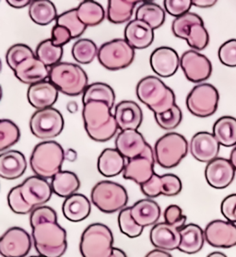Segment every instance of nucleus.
<instances>
[{"mask_svg":"<svg viewBox=\"0 0 236 257\" xmlns=\"http://www.w3.org/2000/svg\"><path fill=\"white\" fill-rule=\"evenodd\" d=\"M49 81L57 90L68 96H78L84 93L89 86V78L81 67L72 64L60 62L50 68Z\"/></svg>","mask_w":236,"mask_h":257,"instance_id":"39448f33","label":"nucleus"},{"mask_svg":"<svg viewBox=\"0 0 236 257\" xmlns=\"http://www.w3.org/2000/svg\"><path fill=\"white\" fill-rule=\"evenodd\" d=\"M220 211L227 220L236 223V194L225 197L220 205Z\"/></svg>","mask_w":236,"mask_h":257,"instance_id":"5fc2aeb1","label":"nucleus"},{"mask_svg":"<svg viewBox=\"0 0 236 257\" xmlns=\"http://www.w3.org/2000/svg\"><path fill=\"white\" fill-rule=\"evenodd\" d=\"M66 158L65 151L56 141H45L35 146L30 159V165L35 175L52 179L61 172Z\"/></svg>","mask_w":236,"mask_h":257,"instance_id":"20e7f679","label":"nucleus"},{"mask_svg":"<svg viewBox=\"0 0 236 257\" xmlns=\"http://www.w3.org/2000/svg\"><path fill=\"white\" fill-rule=\"evenodd\" d=\"M126 158L116 149H105L98 158L99 173L105 177H113L124 172Z\"/></svg>","mask_w":236,"mask_h":257,"instance_id":"c756f323","label":"nucleus"},{"mask_svg":"<svg viewBox=\"0 0 236 257\" xmlns=\"http://www.w3.org/2000/svg\"><path fill=\"white\" fill-rule=\"evenodd\" d=\"M45 221H57V215L56 211L50 207H34V210L32 211L31 217H30V223L32 228Z\"/></svg>","mask_w":236,"mask_h":257,"instance_id":"3c124183","label":"nucleus"},{"mask_svg":"<svg viewBox=\"0 0 236 257\" xmlns=\"http://www.w3.org/2000/svg\"><path fill=\"white\" fill-rule=\"evenodd\" d=\"M140 3L134 0H109L107 18L114 24H122L130 21L136 5Z\"/></svg>","mask_w":236,"mask_h":257,"instance_id":"f704fd0d","label":"nucleus"},{"mask_svg":"<svg viewBox=\"0 0 236 257\" xmlns=\"http://www.w3.org/2000/svg\"><path fill=\"white\" fill-rule=\"evenodd\" d=\"M83 105L85 130L90 139L97 142H105L113 138L117 132V122L106 102L90 101Z\"/></svg>","mask_w":236,"mask_h":257,"instance_id":"f257e3e1","label":"nucleus"},{"mask_svg":"<svg viewBox=\"0 0 236 257\" xmlns=\"http://www.w3.org/2000/svg\"><path fill=\"white\" fill-rule=\"evenodd\" d=\"M49 73L50 69L36 56L25 59L14 70L16 78L30 86L45 81L49 78Z\"/></svg>","mask_w":236,"mask_h":257,"instance_id":"4be33fe9","label":"nucleus"},{"mask_svg":"<svg viewBox=\"0 0 236 257\" xmlns=\"http://www.w3.org/2000/svg\"><path fill=\"white\" fill-rule=\"evenodd\" d=\"M21 138V132L15 123L9 119H2L0 121V151L15 145Z\"/></svg>","mask_w":236,"mask_h":257,"instance_id":"37998d69","label":"nucleus"},{"mask_svg":"<svg viewBox=\"0 0 236 257\" xmlns=\"http://www.w3.org/2000/svg\"><path fill=\"white\" fill-rule=\"evenodd\" d=\"M212 131L220 145L227 148L236 146V118L229 115L219 118Z\"/></svg>","mask_w":236,"mask_h":257,"instance_id":"473e14b6","label":"nucleus"},{"mask_svg":"<svg viewBox=\"0 0 236 257\" xmlns=\"http://www.w3.org/2000/svg\"><path fill=\"white\" fill-rule=\"evenodd\" d=\"M219 101V91L213 85L200 83L196 85L187 95L186 107L195 116L208 117L217 112Z\"/></svg>","mask_w":236,"mask_h":257,"instance_id":"9d476101","label":"nucleus"},{"mask_svg":"<svg viewBox=\"0 0 236 257\" xmlns=\"http://www.w3.org/2000/svg\"><path fill=\"white\" fill-rule=\"evenodd\" d=\"M150 62L152 70L162 78L174 76L180 66V58L177 52L167 46L158 47L153 51Z\"/></svg>","mask_w":236,"mask_h":257,"instance_id":"6ab92c4d","label":"nucleus"},{"mask_svg":"<svg viewBox=\"0 0 236 257\" xmlns=\"http://www.w3.org/2000/svg\"><path fill=\"white\" fill-rule=\"evenodd\" d=\"M154 117L160 127L164 130H172L176 128L180 124L183 119V114L180 107L175 104L167 112L154 114Z\"/></svg>","mask_w":236,"mask_h":257,"instance_id":"de8ad7c7","label":"nucleus"},{"mask_svg":"<svg viewBox=\"0 0 236 257\" xmlns=\"http://www.w3.org/2000/svg\"><path fill=\"white\" fill-rule=\"evenodd\" d=\"M126 256H127V254H126V252H125V251H122V250H120V249H117V248H114V247H113V249H112V256L111 257Z\"/></svg>","mask_w":236,"mask_h":257,"instance_id":"052dcab7","label":"nucleus"},{"mask_svg":"<svg viewBox=\"0 0 236 257\" xmlns=\"http://www.w3.org/2000/svg\"><path fill=\"white\" fill-rule=\"evenodd\" d=\"M26 169L27 162L22 152L8 151L0 155V176L3 179H18L23 176Z\"/></svg>","mask_w":236,"mask_h":257,"instance_id":"bb28decb","label":"nucleus"},{"mask_svg":"<svg viewBox=\"0 0 236 257\" xmlns=\"http://www.w3.org/2000/svg\"><path fill=\"white\" fill-rule=\"evenodd\" d=\"M52 188L54 194L67 198L72 196L80 187L79 177L69 171H61L52 178Z\"/></svg>","mask_w":236,"mask_h":257,"instance_id":"2f4dec72","label":"nucleus"},{"mask_svg":"<svg viewBox=\"0 0 236 257\" xmlns=\"http://www.w3.org/2000/svg\"><path fill=\"white\" fill-rule=\"evenodd\" d=\"M181 241L178 250L186 254L200 251L206 240L205 232L197 224H187L180 229Z\"/></svg>","mask_w":236,"mask_h":257,"instance_id":"c85d7f7f","label":"nucleus"},{"mask_svg":"<svg viewBox=\"0 0 236 257\" xmlns=\"http://www.w3.org/2000/svg\"><path fill=\"white\" fill-rule=\"evenodd\" d=\"M136 19L151 25L153 30L163 26L165 21V12L163 8L154 2H143L136 12Z\"/></svg>","mask_w":236,"mask_h":257,"instance_id":"c9c22d12","label":"nucleus"},{"mask_svg":"<svg viewBox=\"0 0 236 257\" xmlns=\"http://www.w3.org/2000/svg\"><path fill=\"white\" fill-rule=\"evenodd\" d=\"M125 39L134 49H145L154 41V30L145 22L135 19L126 26Z\"/></svg>","mask_w":236,"mask_h":257,"instance_id":"393cba45","label":"nucleus"},{"mask_svg":"<svg viewBox=\"0 0 236 257\" xmlns=\"http://www.w3.org/2000/svg\"><path fill=\"white\" fill-rule=\"evenodd\" d=\"M213 256H226L224 253H222V252H219V251H215V252H212V253H210V254H208V257H213Z\"/></svg>","mask_w":236,"mask_h":257,"instance_id":"e2e57ef3","label":"nucleus"},{"mask_svg":"<svg viewBox=\"0 0 236 257\" xmlns=\"http://www.w3.org/2000/svg\"><path fill=\"white\" fill-rule=\"evenodd\" d=\"M32 249V238L25 229L13 227L0 239V254L4 257L26 256Z\"/></svg>","mask_w":236,"mask_h":257,"instance_id":"4468645a","label":"nucleus"},{"mask_svg":"<svg viewBox=\"0 0 236 257\" xmlns=\"http://www.w3.org/2000/svg\"><path fill=\"white\" fill-rule=\"evenodd\" d=\"M186 78L193 83H200L207 80L212 73V65L208 57L197 51H186L180 58Z\"/></svg>","mask_w":236,"mask_h":257,"instance_id":"ddd939ff","label":"nucleus"},{"mask_svg":"<svg viewBox=\"0 0 236 257\" xmlns=\"http://www.w3.org/2000/svg\"><path fill=\"white\" fill-rule=\"evenodd\" d=\"M154 164L155 154L149 144L142 155L128 160L123 172V177L125 179L135 182L138 185H143L155 174Z\"/></svg>","mask_w":236,"mask_h":257,"instance_id":"f8f14e48","label":"nucleus"},{"mask_svg":"<svg viewBox=\"0 0 236 257\" xmlns=\"http://www.w3.org/2000/svg\"><path fill=\"white\" fill-rule=\"evenodd\" d=\"M131 216L136 222L142 227H148L157 223L161 218V207L157 203L151 199H142L136 202L130 207Z\"/></svg>","mask_w":236,"mask_h":257,"instance_id":"7c9ffc66","label":"nucleus"},{"mask_svg":"<svg viewBox=\"0 0 236 257\" xmlns=\"http://www.w3.org/2000/svg\"><path fill=\"white\" fill-rule=\"evenodd\" d=\"M219 147L220 144L213 134L198 132L192 138L190 152L198 162L208 163L218 157Z\"/></svg>","mask_w":236,"mask_h":257,"instance_id":"aec40b11","label":"nucleus"},{"mask_svg":"<svg viewBox=\"0 0 236 257\" xmlns=\"http://www.w3.org/2000/svg\"><path fill=\"white\" fill-rule=\"evenodd\" d=\"M34 246L40 255L60 257L67 251V231L57 221H45L33 227Z\"/></svg>","mask_w":236,"mask_h":257,"instance_id":"f03ea898","label":"nucleus"},{"mask_svg":"<svg viewBox=\"0 0 236 257\" xmlns=\"http://www.w3.org/2000/svg\"><path fill=\"white\" fill-rule=\"evenodd\" d=\"M235 168L230 159L216 158L208 162L205 169V177L208 185L215 189H225L233 182Z\"/></svg>","mask_w":236,"mask_h":257,"instance_id":"dca6fc26","label":"nucleus"},{"mask_svg":"<svg viewBox=\"0 0 236 257\" xmlns=\"http://www.w3.org/2000/svg\"><path fill=\"white\" fill-rule=\"evenodd\" d=\"M148 145L142 134L134 129L121 131L115 139V149L127 160L142 155Z\"/></svg>","mask_w":236,"mask_h":257,"instance_id":"412c9836","label":"nucleus"},{"mask_svg":"<svg viewBox=\"0 0 236 257\" xmlns=\"http://www.w3.org/2000/svg\"><path fill=\"white\" fill-rule=\"evenodd\" d=\"M147 257H171L172 254H170L168 251L160 249V248H156L155 250H152L150 251L146 255Z\"/></svg>","mask_w":236,"mask_h":257,"instance_id":"bf43d9fd","label":"nucleus"},{"mask_svg":"<svg viewBox=\"0 0 236 257\" xmlns=\"http://www.w3.org/2000/svg\"><path fill=\"white\" fill-rule=\"evenodd\" d=\"M150 239L156 248L165 251L176 250L180 244V229L167 222L155 224L151 230Z\"/></svg>","mask_w":236,"mask_h":257,"instance_id":"5701e85b","label":"nucleus"},{"mask_svg":"<svg viewBox=\"0 0 236 257\" xmlns=\"http://www.w3.org/2000/svg\"><path fill=\"white\" fill-rule=\"evenodd\" d=\"M8 203L12 211L20 215H26L32 212L34 209V207L29 205L23 198L21 192V185L13 187L8 195Z\"/></svg>","mask_w":236,"mask_h":257,"instance_id":"09e8293b","label":"nucleus"},{"mask_svg":"<svg viewBox=\"0 0 236 257\" xmlns=\"http://www.w3.org/2000/svg\"><path fill=\"white\" fill-rule=\"evenodd\" d=\"M56 24L68 29L72 35V39L80 37L87 28L79 20L77 9L70 10L59 15L56 18Z\"/></svg>","mask_w":236,"mask_h":257,"instance_id":"a19ab883","label":"nucleus"},{"mask_svg":"<svg viewBox=\"0 0 236 257\" xmlns=\"http://www.w3.org/2000/svg\"><path fill=\"white\" fill-rule=\"evenodd\" d=\"M78 16L86 27H93L101 24L105 12L101 4L95 1H83L77 8Z\"/></svg>","mask_w":236,"mask_h":257,"instance_id":"e433bc0d","label":"nucleus"},{"mask_svg":"<svg viewBox=\"0 0 236 257\" xmlns=\"http://www.w3.org/2000/svg\"><path fill=\"white\" fill-rule=\"evenodd\" d=\"M35 56L45 66L53 67L60 63L63 56V48L54 45L51 39L45 40L37 46Z\"/></svg>","mask_w":236,"mask_h":257,"instance_id":"58836bf2","label":"nucleus"},{"mask_svg":"<svg viewBox=\"0 0 236 257\" xmlns=\"http://www.w3.org/2000/svg\"><path fill=\"white\" fill-rule=\"evenodd\" d=\"M56 86L51 81H42L29 87L27 97L30 104L36 110H43L53 106L58 98Z\"/></svg>","mask_w":236,"mask_h":257,"instance_id":"b1692460","label":"nucleus"},{"mask_svg":"<svg viewBox=\"0 0 236 257\" xmlns=\"http://www.w3.org/2000/svg\"><path fill=\"white\" fill-rule=\"evenodd\" d=\"M141 189L145 196L151 198L160 196H177L182 191V182L174 174H164L161 176L154 174L147 183L141 185Z\"/></svg>","mask_w":236,"mask_h":257,"instance_id":"f3484780","label":"nucleus"},{"mask_svg":"<svg viewBox=\"0 0 236 257\" xmlns=\"http://www.w3.org/2000/svg\"><path fill=\"white\" fill-rule=\"evenodd\" d=\"M32 2L30 0H7V3L15 9H23L31 5Z\"/></svg>","mask_w":236,"mask_h":257,"instance_id":"4d7b16f0","label":"nucleus"},{"mask_svg":"<svg viewBox=\"0 0 236 257\" xmlns=\"http://www.w3.org/2000/svg\"><path fill=\"white\" fill-rule=\"evenodd\" d=\"M90 197L100 211L108 214L122 210L129 202V195L124 186L111 181H101L96 184Z\"/></svg>","mask_w":236,"mask_h":257,"instance_id":"0eeeda50","label":"nucleus"},{"mask_svg":"<svg viewBox=\"0 0 236 257\" xmlns=\"http://www.w3.org/2000/svg\"><path fill=\"white\" fill-rule=\"evenodd\" d=\"M135 58V49L126 39L109 41L99 48L98 59L108 70L116 71L130 67Z\"/></svg>","mask_w":236,"mask_h":257,"instance_id":"1a4fd4ad","label":"nucleus"},{"mask_svg":"<svg viewBox=\"0 0 236 257\" xmlns=\"http://www.w3.org/2000/svg\"><path fill=\"white\" fill-rule=\"evenodd\" d=\"M90 101H104L112 109L115 101V94L108 84L95 82L87 87L82 96L83 104Z\"/></svg>","mask_w":236,"mask_h":257,"instance_id":"4c0bfd02","label":"nucleus"},{"mask_svg":"<svg viewBox=\"0 0 236 257\" xmlns=\"http://www.w3.org/2000/svg\"><path fill=\"white\" fill-rule=\"evenodd\" d=\"M163 218L165 222L173 225L179 229L186 225V216L183 214L181 207L176 205H170L166 207L163 213Z\"/></svg>","mask_w":236,"mask_h":257,"instance_id":"603ef678","label":"nucleus"},{"mask_svg":"<svg viewBox=\"0 0 236 257\" xmlns=\"http://www.w3.org/2000/svg\"><path fill=\"white\" fill-rule=\"evenodd\" d=\"M186 43L195 50H204L209 43V35L204 24H195L192 26L186 37Z\"/></svg>","mask_w":236,"mask_h":257,"instance_id":"a18cd8bd","label":"nucleus"},{"mask_svg":"<svg viewBox=\"0 0 236 257\" xmlns=\"http://www.w3.org/2000/svg\"><path fill=\"white\" fill-rule=\"evenodd\" d=\"M46 180L35 175L29 177L21 185L23 198L32 207H41L50 200L54 192Z\"/></svg>","mask_w":236,"mask_h":257,"instance_id":"a211bd4d","label":"nucleus"},{"mask_svg":"<svg viewBox=\"0 0 236 257\" xmlns=\"http://www.w3.org/2000/svg\"><path fill=\"white\" fill-rule=\"evenodd\" d=\"M188 143L186 138L178 133H169L155 143V161L165 169L176 167L187 155Z\"/></svg>","mask_w":236,"mask_h":257,"instance_id":"6e6552de","label":"nucleus"},{"mask_svg":"<svg viewBox=\"0 0 236 257\" xmlns=\"http://www.w3.org/2000/svg\"><path fill=\"white\" fill-rule=\"evenodd\" d=\"M195 24H204L202 19L196 13L188 12L181 17L176 18L173 22V34L177 38L186 40L190 29Z\"/></svg>","mask_w":236,"mask_h":257,"instance_id":"79ce46f5","label":"nucleus"},{"mask_svg":"<svg viewBox=\"0 0 236 257\" xmlns=\"http://www.w3.org/2000/svg\"><path fill=\"white\" fill-rule=\"evenodd\" d=\"M90 202L81 194H73L63 203L62 211L65 218L72 222L82 221L90 216Z\"/></svg>","mask_w":236,"mask_h":257,"instance_id":"cd10ccee","label":"nucleus"},{"mask_svg":"<svg viewBox=\"0 0 236 257\" xmlns=\"http://www.w3.org/2000/svg\"><path fill=\"white\" fill-rule=\"evenodd\" d=\"M112 249V231L104 224H90L81 235L79 250L82 256L111 257Z\"/></svg>","mask_w":236,"mask_h":257,"instance_id":"423d86ee","label":"nucleus"},{"mask_svg":"<svg viewBox=\"0 0 236 257\" xmlns=\"http://www.w3.org/2000/svg\"><path fill=\"white\" fill-rule=\"evenodd\" d=\"M34 56L35 55L34 52L28 45L18 44V45H12L7 52L6 61L9 67L14 71L22 62L27 58H31Z\"/></svg>","mask_w":236,"mask_h":257,"instance_id":"49530a36","label":"nucleus"},{"mask_svg":"<svg viewBox=\"0 0 236 257\" xmlns=\"http://www.w3.org/2000/svg\"><path fill=\"white\" fill-rule=\"evenodd\" d=\"M217 3L216 0H193L192 4L193 6L198 7V8H210L214 6Z\"/></svg>","mask_w":236,"mask_h":257,"instance_id":"13d9d810","label":"nucleus"},{"mask_svg":"<svg viewBox=\"0 0 236 257\" xmlns=\"http://www.w3.org/2000/svg\"><path fill=\"white\" fill-rule=\"evenodd\" d=\"M163 3L165 11L175 18L188 13L193 6L191 0H165Z\"/></svg>","mask_w":236,"mask_h":257,"instance_id":"864d4df0","label":"nucleus"},{"mask_svg":"<svg viewBox=\"0 0 236 257\" xmlns=\"http://www.w3.org/2000/svg\"><path fill=\"white\" fill-rule=\"evenodd\" d=\"M118 225L121 232L130 238H137L141 236L144 229V227L137 223L131 216L130 207H125L120 211L118 216Z\"/></svg>","mask_w":236,"mask_h":257,"instance_id":"c03bdc74","label":"nucleus"},{"mask_svg":"<svg viewBox=\"0 0 236 257\" xmlns=\"http://www.w3.org/2000/svg\"><path fill=\"white\" fill-rule=\"evenodd\" d=\"M51 40L54 45L56 46L63 47L64 45L69 43V41L72 39V35L68 29L56 24L54 28L52 29V34H51Z\"/></svg>","mask_w":236,"mask_h":257,"instance_id":"6e6d98bb","label":"nucleus"},{"mask_svg":"<svg viewBox=\"0 0 236 257\" xmlns=\"http://www.w3.org/2000/svg\"><path fill=\"white\" fill-rule=\"evenodd\" d=\"M29 15L32 21L40 26H46L58 17L56 7L49 0L33 1L29 7Z\"/></svg>","mask_w":236,"mask_h":257,"instance_id":"72a5a7b5","label":"nucleus"},{"mask_svg":"<svg viewBox=\"0 0 236 257\" xmlns=\"http://www.w3.org/2000/svg\"><path fill=\"white\" fill-rule=\"evenodd\" d=\"M30 128L40 140L55 139L64 129V118L61 112L53 107L37 110L30 120Z\"/></svg>","mask_w":236,"mask_h":257,"instance_id":"9b49d317","label":"nucleus"},{"mask_svg":"<svg viewBox=\"0 0 236 257\" xmlns=\"http://www.w3.org/2000/svg\"><path fill=\"white\" fill-rule=\"evenodd\" d=\"M219 61L226 67H236V39L226 41L218 52Z\"/></svg>","mask_w":236,"mask_h":257,"instance_id":"8fccbe9b","label":"nucleus"},{"mask_svg":"<svg viewBox=\"0 0 236 257\" xmlns=\"http://www.w3.org/2000/svg\"><path fill=\"white\" fill-rule=\"evenodd\" d=\"M99 49L93 41L90 39H79L72 47V56L76 62L82 65L90 64L98 56Z\"/></svg>","mask_w":236,"mask_h":257,"instance_id":"ea45409f","label":"nucleus"},{"mask_svg":"<svg viewBox=\"0 0 236 257\" xmlns=\"http://www.w3.org/2000/svg\"><path fill=\"white\" fill-rule=\"evenodd\" d=\"M137 96L154 114L167 112L176 104L173 90L154 76L141 79L137 86Z\"/></svg>","mask_w":236,"mask_h":257,"instance_id":"7ed1b4c3","label":"nucleus"},{"mask_svg":"<svg viewBox=\"0 0 236 257\" xmlns=\"http://www.w3.org/2000/svg\"><path fill=\"white\" fill-rule=\"evenodd\" d=\"M208 244L215 248H231L236 246V225L229 220L216 219L207 225L204 230Z\"/></svg>","mask_w":236,"mask_h":257,"instance_id":"2eb2a0df","label":"nucleus"},{"mask_svg":"<svg viewBox=\"0 0 236 257\" xmlns=\"http://www.w3.org/2000/svg\"><path fill=\"white\" fill-rule=\"evenodd\" d=\"M114 116L118 128L121 131L127 129L138 130L142 123L143 114L140 105L133 101H123L115 106Z\"/></svg>","mask_w":236,"mask_h":257,"instance_id":"a878e982","label":"nucleus"},{"mask_svg":"<svg viewBox=\"0 0 236 257\" xmlns=\"http://www.w3.org/2000/svg\"><path fill=\"white\" fill-rule=\"evenodd\" d=\"M230 161L231 163H232V165L234 166L236 170V146L235 148L231 151L230 154Z\"/></svg>","mask_w":236,"mask_h":257,"instance_id":"680f3d73","label":"nucleus"}]
</instances>
